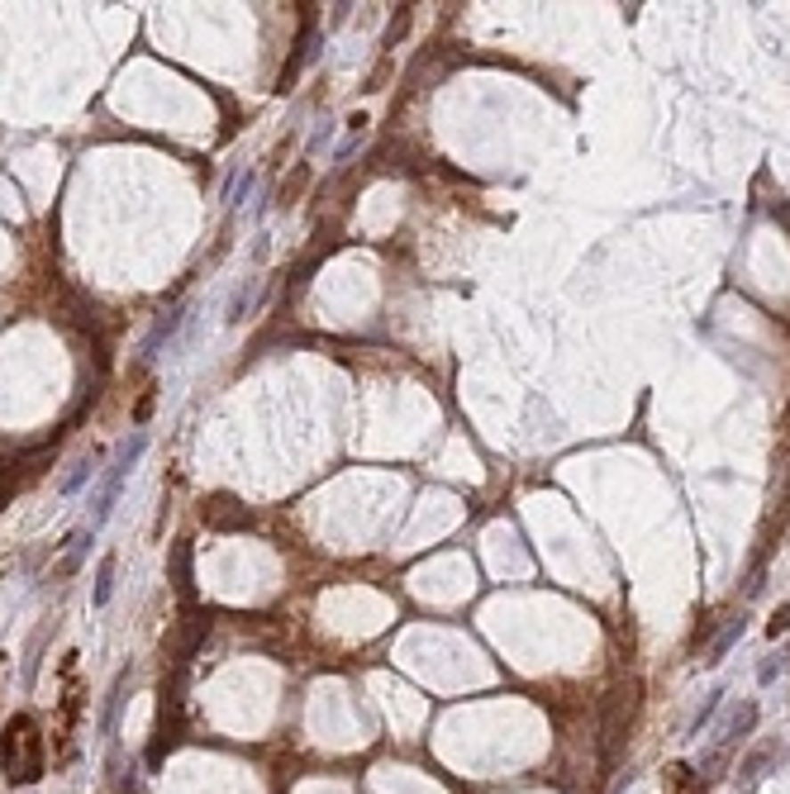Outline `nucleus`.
<instances>
[{"label": "nucleus", "instance_id": "nucleus-8", "mask_svg": "<svg viewBox=\"0 0 790 794\" xmlns=\"http://www.w3.org/2000/svg\"><path fill=\"white\" fill-rule=\"evenodd\" d=\"M124 690H129V671H119V676H115V685H110V704H105V733H115V723H119Z\"/></svg>", "mask_w": 790, "mask_h": 794}, {"label": "nucleus", "instance_id": "nucleus-2", "mask_svg": "<svg viewBox=\"0 0 790 794\" xmlns=\"http://www.w3.org/2000/svg\"><path fill=\"white\" fill-rule=\"evenodd\" d=\"M143 448H148V433H134V438L115 452V462H110V476H105V485H101V495H95V519H91V533L110 519V509H115V499H119V490H124V481H129L134 462L143 457Z\"/></svg>", "mask_w": 790, "mask_h": 794}, {"label": "nucleus", "instance_id": "nucleus-3", "mask_svg": "<svg viewBox=\"0 0 790 794\" xmlns=\"http://www.w3.org/2000/svg\"><path fill=\"white\" fill-rule=\"evenodd\" d=\"M757 728V700H743L738 709H733V714L724 718V728H719V737H714V751H710V766L719 761V757H729L733 747L743 742L747 733Z\"/></svg>", "mask_w": 790, "mask_h": 794}, {"label": "nucleus", "instance_id": "nucleus-4", "mask_svg": "<svg viewBox=\"0 0 790 794\" xmlns=\"http://www.w3.org/2000/svg\"><path fill=\"white\" fill-rule=\"evenodd\" d=\"M743 633H747V619H743V614H738V619H729V623H724V633H719L714 643H710V652H704V666H719V661H724V657H729V647L738 643Z\"/></svg>", "mask_w": 790, "mask_h": 794}, {"label": "nucleus", "instance_id": "nucleus-12", "mask_svg": "<svg viewBox=\"0 0 790 794\" xmlns=\"http://www.w3.org/2000/svg\"><path fill=\"white\" fill-rule=\"evenodd\" d=\"M786 619H790V609H776V619H771V637H776V633H786Z\"/></svg>", "mask_w": 790, "mask_h": 794}, {"label": "nucleus", "instance_id": "nucleus-11", "mask_svg": "<svg viewBox=\"0 0 790 794\" xmlns=\"http://www.w3.org/2000/svg\"><path fill=\"white\" fill-rule=\"evenodd\" d=\"M776 676H781V657H776V661H767V666H761V671H757V680H761V685H771Z\"/></svg>", "mask_w": 790, "mask_h": 794}, {"label": "nucleus", "instance_id": "nucleus-5", "mask_svg": "<svg viewBox=\"0 0 790 794\" xmlns=\"http://www.w3.org/2000/svg\"><path fill=\"white\" fill-rule=\"evenodd\" d=\"M110 595H115V556H101V566H95V609L110 604Z\"/></svg>", "mask_w": 790, "mask_h": 794}, {"label": "nucleus", "instance_id": "nucleus-7", "mask_svg": "<svg viewBox=\"0 0 790 794\" xmlns=\"http://www.w3.org/2000/svg\"><path fill=\"white\" fill-rule=\"evenodd\" d=\"M172 580L182 595H191V542H176L172 547Z\"/></svg>", "mask_w": 790, "mask_h": 794}, {"label": "nucleus", "instance_id": "nucleus-1", "mask_svg": "<svg viewBox=\"0 0 790 794\" xmlns=\"http://www.w3.org/2000/svg\"><path fill=\"white\" fill-rule=\"evenodd\" d=\"M0 761H5V780L10 785H34L44 775V733L34 728V718H15L0 742Z\"/></svg>", "mask_w": 790, "mask_h": 794}, {"label": "nucleus", "instance_id": "nucleus-6", "mask_svg": "<svg viewBox=\"0 0 790 794\" xmlns=\"http://www.w3.org/2000/svg\"><path fill=\"white\" fill-rule=\"evenodd\" d=\"M229 505H233V499H215V505L205 509V519H210L215 528H243L248 514H243V509H229Z\"/></svg>", "mask_w": 790, "mask_h": 794}, {"label": "nucleus", "instance_id": "nucleus-10", "mask_svg": "<svg viewBox=\"0 0 790 794\" xmlns=\"http://www.w3.org/2000/svg\"><path fill=\"white\" fill-rule=\"evenodd\" d=\"M91 471H95L91 462H77V471H72V476H67V481H62V495H77V490H81V485H86V476H91Z\"/></svg>", "mask_w": 790, "mask_h": 794}, {"label": "nucleus", "instance_id": "nucleus-9", "mask_svg": "<svg viewBox=\"0 0 790 794\" xmlns=\"http://www.w3.org/2000/svg\"><path fill=\"white\" fill-rule=\"evenodd\" d=\"M771 757H776V747H771V742H761V747L753 751V757H747V761L738 766V771H743V780H747V785H753V780L761 775V766H767Z\"/></svg>", "mask_w": 790, "mask_h": 794}]
</instances>
